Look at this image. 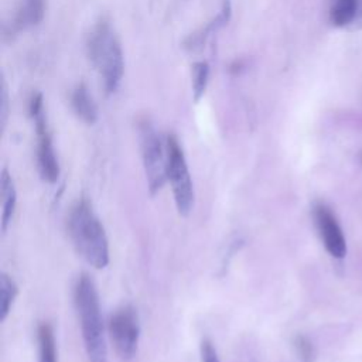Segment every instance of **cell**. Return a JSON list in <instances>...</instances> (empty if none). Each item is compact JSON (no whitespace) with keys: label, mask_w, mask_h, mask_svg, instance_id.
Here are the masks:
<instances>
[{"label":"cell","mask_w":362,"mask_h":362,"mask_svg":"<svg viewBox=\"0 0 362 362\" xmlns=\"http://www.w3.org/2000/svg\"><path fill=\"white\" fill-rule=\"evenodd\" d=\"M88 57L98 71L106 93H115L124 72V57L120 41L107 18H100L90 30L86 41Z\"/></svg>","instance_id":"cell-3"},{"label":"cell","mask_w":362,"mask_h":362,"mask_svg":"<svg viewBox=\"0 0 362 362\" xmlns=\"http://www.w3.org/2000/svg\"><path fill=\"white\" fill-rule=\"evenodd\" d=\"M74 303L89 362H107V345L96 286L88 274H81L74 288Z\"/></svg>","instance_id":"cell-2"},{"label":"cell","mask_w":362,"mask_h":362,"mask_svg":"<svg viewBox=\"0 0 362 362\" xmlns=\"http://www.w3.org/2000/svg\"><path fill=\"white\" fill-rule=\"evenodd\" d=\"M17 293L16 281L8 274L0 273V321H4L8 315Z\"/></svg>","instance_id":"cell-15"},{"label":"cell","mask_w":362,"mask_h":362,"mask_svg":"<svg viewBox=\"0 0 362 362\" xmlns=\"http://www.w3.org/2000/svg\"><path fill=\"white\" fill-rule=\"evenodd\" d=\"M44 14L45 0H23L11 24L13 33H18L38 25L42 21Z\"/></svg>","instance_id":"cell-11"},{"label":"cell","mask_w":362,"mask_h":362,"mask_svg":"<svg viewBox=\"0 0 362 362\" xmlns=\"http://www.w3.org/2000/svg\"><path fill=\"white\" fill-rule=\"evenodd\" d=\"M68 233L78 255L92 267L109 263V242L103 225L86 199L78 201L68 215Z\"/></svg>","instance_id":"cell-1"},{"label":"cell","mask_w":362,"mask_h":362,"mask_svg":"<svg viewBox=\"0 0 362 362\" xmlns=\"http://www.w3.org/2000/svg\"><path fill=\"white\" fill-rule=\"evenodd\" d=\"M201 359L202 362H219L218 354L208 339H204L201 344Z\"/></svg>","instance_id":"cell-17"},{"label":"cell","mask_w":362,"mask_h":362,"mask_svg":"<svg viewBox=\"0 0 362 362\" xmlns=\"http://www.w3.org/2000/svg\"><path fill=\"white\" fill-rule=\"evenodd\" d=\"M0 197H1V218H0V229L6 233L11 219L14 216L16 204H17V192L14 187V181L7 171V168L1 170L0 174Z\"/></svg>","instance_id":"cell-10"},{"label":"cell","mask_w":362,"mask_h":362,"mask_svg":"<svg viewBox=\"0 0 362 362\" xmlns=\"http://www.w3.org/2000/svg\"><path fill=\"white\" fill-rule=\"evenodd\" d=\"M209 64L206 61H197L191 66V86L195 102H198L206 90L209 82Z\"/></svg>","instance_id":"cell-16"},{"label":"cell","mask_w":362,"mask_h":362,"mask_svg":"<svg viewBox=\"0 0 362 362\" xmlns=\"http://www.w3.org/2000/svg\"><path fill=\"white\" fill-rule=\"evenodd\" d=\"M107 329L117 355L123 359L133 358L140 338V321L136 310L130 305L119 308L110 317Z\"/></svg>","instance_id":"cell-7"},{"label":"cell","mask_w":362,"mask_h":362,"mask_svg":"<svg viewBox=\"0 0 362 362\" xmlns=\"http://www.w3.org/2000/svg\"><path fill=\"white\" fill-rule=\"evenodd\" d=\"M71 106L75 115L86 124H93L98 120V107L89 95L85 83H79L71 95Z\"/></svg>","instance_id":"cell-12"},{"label":"cell","mask_w":362,"mask_h":362,"mask_svg":"<svg viewBox=\"0 0 362 362\" xmlns=\"http://www.w3.org/2000/svg\"><path fill=\"white\" fill-rule=\"evenodd\" d=\"M361 161H362V154H361Z\"/></svg>","instance_id":"cell-18"},{"label":"cell","mask_w":362,"mask_h":362,"mask_svg":"<svg viewBox=\"0 0 362 362\" xmlns=\"http://www.w3.org/2000/svg\"><path fill=\"white\" fill-rule=\"evenodd\" d=\"M141 160L150 194H157L167 181V150L154 126L148 120L139 124Z\"/></svg>","instance_id":"cell-5"},{"label":"cell","mask_w":362,"mask_h":362,"mask_svg":"<svg viewBox=\"0 0 362 362\" xmlns=\"http://www.w3.org/2000/svg\"><path fill=\"white\" fill-rule=\"evenodd\" d=\"M30 116L34 122L35 134H37L38 173L45 182L54 184L59 177V164H58V158L52 144V137L47 123L44 98L40 92L34 93L30 99Z\"/></svg>","instance_id":"cell-6"},{"label":"cell","mask_w":362,"mask_h":362,"mask_svg":"<svg viewBox=\"0 0 362 362\" xmlns=\"http://www.w3.org/2000/svg\"><path fill=\"white\" fill-rule=\"evenodd\" d=\"M361 7V0H332L329 8V20L337 27L351 24Z\"/></svg>","instance_id":"cell-13"},{"label":"cell","mask_w":362,"mask_h":362,"mask_svg":"<svg viewBox=\"0 0 362 362\" xmlns=\"http://www.w3.org/2000/svg\"><path fill=\"white\" fill-rule=\"evenodd\" d=\"M313 219L325 250L335 259L345 257L346 240L331 208L324 202L314 204Z\"/></svg>","instance_id":"cell-8"},{"label":"cell","mask_w":362,"mask_h":362,"mask_svg":"<svg viewBox=\"0 0 362 362\" xmlns=\"http://www.w3.org/2000/svg\"><path fill=\"white\" fill-rule=\"evenodd\" d=\"M230 14H232V6H230L229 0H225L223 4H222V8L216 14V17L212 18L199 31L188 35L187 40L184 41V47L189 51H197L198 48H201L212 34H215L219 28H222L228 24V21L230 18Z\"/></svg>","instance_id":"cell-9"},{"label":"cell","mask_w":362,"mask_h":362,"mask_svg":"<svg viewBox=\"0 0 362 362\" xmlns=\"http://www.w3.org/2000/svg\"><path fill=\"white\" fill-rule=\"evenodd\" d=\"M167 150V181L171 185L177 211L188 215L194 206V187L184 151L174 134L165 139Z\"/></svg>","instance_id":"cell-4"},{"label":"cell","mask_w":362,"mask_h":362,"mask_svg":"<svg viewBox=\"0 0 362 362\" xmlns=\"http://www.w3.org/2000/svg\"><path fill=\"white\" fill-rule=\"evenodd\" d=\"M38 362H58L54 329L49 324L44 322L38 327Z\"/></svg>","instance_id":"cell-14"}]
</instances>
